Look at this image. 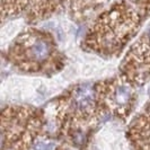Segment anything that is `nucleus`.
Here are the masks:
<instances>
[{
	"instance_id": "7ed1b4c3",
	"label": "nucleus",
	"mask_w": 150,
	"mask_h": 150,
	"mask_svg": "<svg viewBox=\"0 0 150 150\" xmlns=\"http://www.w3.org/2000/svg\"><path fill=\"white\" fill-rule=\"evenodd\" d=\"M94 98H95V94H94V90L91 89V87L83 86V87H79L75 91L72 102L78 111L83 112L90 108V106L94 103Z\"/></svg>"
},
{
	"instance_id": "f257e3e1",
	"label": "nucleus",
	"mask_w": 150,
	"mask_h": 150,
	"mask_svg": "<svg viewBox=\"0 0 150 150\" xmlns=\"http://www.w3.org/2000/svg\"><path fill=\"white\" fill-rule=\"evenodd\" d=\"M23 47L27 60L30 62H42L47 60L53 52V46L40 35H30L24 41Z\"/></svg>"
},
{
	"instance_id": "f03ea898",
	"label": "nucleus",
	"mask_w": 150,
	"mask_h": 150,
	"mask_svg": "<svg viewBox=\"0 0 150 150\" xmlns=\"http://www.w3.org/2000/svg\"><path fill=\"white\" fill-rule=\"evenodd\" d=\"M108 93H110V98H108L110 105L119 112L121 110H124L130 104V100L132 98L131 87L124 83H117L116 86H114V88H110Z\"/></svg>"
},
{
	"instance_id": "20e7f679",
	"label": "nucleus",
	"mask_w": 150,
	"mask_h": 150,
	"mask_svg": "<svg viewBox=\"0 0 150 150\" xmlns=\"http://www.w3.org/2000/svg\"><path fill=\"white\" fill-rule=\"evenodd\" d=\"M148 40L150 41V28H149V30H148Z\"/></svg>"
},
{
	"instance_id": "39448f33",
	"label": "nucleus",
	"mask_w": 150,
	"mask_h": 150,
	"mask_svg": "<svg viewBox=\"0 0 150 150\" xmlns=\"http://www.w3.org/2000/svg\"><path fill=\"white\" fill-rule=\"evenodd\" d=\"M149 94H150V88H149Z\"/></svg>"
}]
</instances>
